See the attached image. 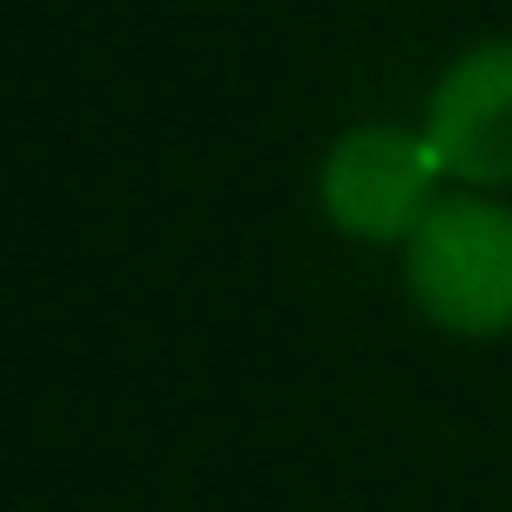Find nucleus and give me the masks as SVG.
<instances>
[{
    "label": "nucleus",
    "mask_w": 512,
    "mask_h": 512,
    "mask_svg": "<svg viewBox=\"0 0 512 512\" xmlns=\"http://www.w3.org/2000/svg\"><path fill=\"white\" fill-rule=\"evenodd\" d=\"M396 279L428 331L493 344L512 331V201L448 188L396 247Z\"/></svg>",
    "instance_id": "f257e3e1"
},
{
    "label": "nucleus",
    "mask_w": 512,
    "mask_h": 512,
    "mask_svg": "<svg viewBox=\"0 0 512 512\" xmlns=\"http://www.w3.org/2000/svg\"><path fill=\"white\" fill-rule=\"evenodd\" d=\"M312 195L338 240L396 253L428 221V208L448 195V175L428 150L422 124L376 117V124H350L344 137H331V150L318 156Z\"/></svg>",
    "instance_id": "f03ea898"
},
{
    "label": "nucleus",
    "mask_w": 512,
    "mask_h": 512,
    "mask_svg": "<svg viewBox=\"0 0 512 512\" xmlns=\"http://www.w3.org/2000/svg\"><path fill=\"white\" fill-rule=\"evenodd\" d=\"M415 124H422L448 188L506 195L512 188V33H487L454 52L435 72Z\"/></svg>",
    "instance_id": "7ed1b4c3"
}]
</instances>
